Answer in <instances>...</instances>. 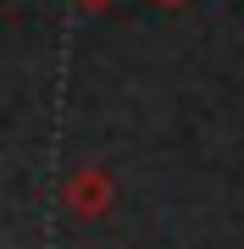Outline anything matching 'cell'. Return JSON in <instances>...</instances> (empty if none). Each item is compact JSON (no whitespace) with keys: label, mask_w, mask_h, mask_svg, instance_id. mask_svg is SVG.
I'll return each mask as SVG.
<instances>
[{"label":"cell","mask_w":244,"mask_h":249,"mask_svg":"<svg viewBox=\"0 0 244 249\" xmlns=\"http://www.w3.org/2000/svg\"><path fill=\"white\" fill-rule=\"evenodd\" d=\"M78 6H83V11H106L111 0H78Z\"/></svg>","instance_id":"obj_2"},{"label":"cell","mask_w":244,"mask_h":249,"mask_svg":"<svg viewBox=\"0 0 244 249\" xmlns=\"http://www.w3.org/2000/svg\"><path fill=\"white\" fill-rule=\"evenodd\" d=\"M155 6H183V0H155Z\"/></svg>","instance_id":"obj_3"},{"label":"cell","mask_w":244,"mask_h":249,"mask_svg":"<svg viewBox=\"0 0 244 249\" xmlns=\"http://www.w3.org/2000/svg\"><path fill=\"white\" fill-rule=\"evenodd\" d=\"M111 199H117V183L106 178V166H78L73 178L61 183V205L73 216H106Z\"/></svg>","instance_id":"obj_1"}]
</instances>
